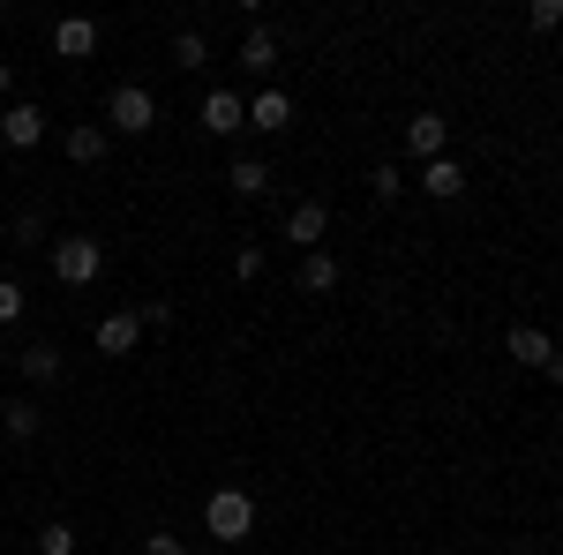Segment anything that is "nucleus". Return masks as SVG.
Segmentation results:
<instances>
[{
	"label": "nucleus",
	"mask_w": 563,
	"mask_h": 555,
	"mask_svg": "<svg viewBox=\"0 0 563 555\" xmlns=\"http://www.w3.org/2000/svg\"><path fill=\"white\" fill-rule=\"evenodd\" d=\"M174 60H180V68H203V60H211L203 31H180V38H174Z\"/></svg>",
	"instance_id": "21"
},
{
	"label": "nucleus",
	"mask_w": 563,
	"mask_h": 555,
	"mask_svg": "<svg viewBox=\"0 0 563 555\" xmlns=\"http://www.w3.org/2000/svg\"><path fill=\"white\" fill-rule=\"evenodd\" d=\"M294 286H301V293H331V286H339V256H331V248H308V256L294 263Z\"/></svg>",
	"instance_id": "11"
},
{
	"label": "nucleus",
	"mask_w": 563,
	"mask_h": 555,
	"mask_svg": "<svg viewBox=\"0 0 563 555\" xmlns=\"http://www.w3.org/2000/svg\"><path fill=\"white\" fill-rule=\"evenodd\" d=\"M203 525H211L218 548H241V541L256 533V496H249V488H211V503H203Z\"/></svg>",
	"instance_id": "1"
},
{
	"label": "nucleus",
	"mask_w": 563,
	"mask_h": 555,
	"mask_svg": "<svg viewBox=\"0 0 563 555\" xmlns=\"http://www.w3.org/2000/svg\"><path fill=\"white\" fill-rule=\"evenodd\" d=\"M38 428H45V413L31 406V398H8V406H0V435H15V443H31Z\"/></svg>",
	"instance_id": "14"
},
{
	"label": "nucleus",
	"mask_w": 563,
	"mask_h": 555,
	"mask_svg": "<svg viewBox=\"0 0 563 555\" xmlns=\"http://www.w3.org/2000/svg\"><path fill=\"white\" fill-rule=\"evenodd\" d=\"M135 345H143V315H135V308H113V315L98 323V353H113V360H129Z\"/></svg>",
	"instance_id": "6"
},
{
	"label": "nucleus",
	"mask_w": 563,
	"mask_h": 555,
	"mask_svg": "<svg viewBox=\"0 0 563 555\" xmlns=\"http://www.w3.org/2000/svg\"><path fill=\"white\" fill-rule=\"evenodd\" d=\"M368 188H376V203H398V196H406V173H398V166H376V173H368Z\"/></svg>",
	"instance_id": "22"
},
{
	"label": "nucleus",
	"mask_w": 563,
	"mask_h": 555,
	"mask_svg": "<svg viewBox=\"0 0 563 555\" xmlns=\"http://www.w3.org/2000/svg\"><path fill=\"white\" fill-rule=\"evenodd\" d=\"M511 360H526V368H541L549 384H563V353H556V338L549 331H533V323H511Z\"/></svg>",
	"instance_id": "4"
},
{
	"label": "nucleus",
	"mask_w": 563,
	"mask_h": 555,
	"mask_svg": "<svg viewBox=\"0 0 563 555\" xmlns=\"http://www.w3.org/2000/svg\"><path fill=\"white\" fill-rule=\"evenodd\" d=\"M0 143H8V151H38V143H45V106L8 98V113H0Z\"/></svg>",
	"instance_id": "5"
},
{
	"label": "nucleus",
	"mask_w": 563,
	"mask_h": 555,
	"mask_svg": "<svg viewBox=\"0 0 563 555\" xmlns=\"http://www.w3.org/2000/svg\"><path fill=\"white\" fill-rule=\"evenodd\" d=\"M443 143H451V129H443V113H413V121H406V158H421V166H435V158H443Z\"/></svg>",
	"instance_id": "7"
},
{
	"label": "nucleus",
	"mask_w": 563,
	"mask_h": 555,
	"mask_svg": "<svg viewBox=\"0 0 563 555\" xmlns=\"http://www.w3.org/2000/svg\"><path fill=\"white\" fill-rule=\"evenodd\" d=\"M225 180H233V196H241V203H256L263 188H271V166H263V158H233Z\"/></svg>",
	"instance_id": "15"
},
{
	"label": "nucleus",
	"mask_w": 563,
	"mask_h": 555,
	"mask_svg": "<svg viewBox=\"0 0 563 555\" xmlns=\"http://www.w3.org/2000/svg\"><path fill=\"white\" fill-rule=\"evenodd\" d=\"M188 555H225V548H188Z\"/></svg>",
	"instance_id": "28"
},
{
	"label": "nucleus",
	"mask_w": 563,
	"mask_h": 555,
	"mask_svg": "<svg viewBox=\"0 0 563 555\" xmlns=\"http://www.w3.org/2000/svg\"><path fill=\"white\" fill-rule=\"evenodd\" d=\"M106 121H113L121 135H151V129H158V98H151L143 84H113V98H106Z\"/></svg>",
	"instance_id": "3"
},
{
	"label": "nucleus",
	"mask_w": 563,
	"mask_h": 555,
	"mask_svg": "<svg viewBox=\"0 0 563 555\" xmlns=\"http://www.w3.org/2000/svg\"><path fill=\"white\" fill-rule=\"evenodd\" d=\"M8 90H15V68H8V60H0V98H8Z\"/></svg>",
	"instance_id": "27"
},
{
	"label": "nucleus",
	"mask_w": 563,
	"mask_h": 555,
	"mask_svg": "<svg viewBox=\"0 0 563 555\" xmlns=\"http://www.w3.org/2000/svg\"><path fill=\"white\" fill-rule=\"evenodd\" d=\"M233 278H241V286L263 278V248H233Z\"/></svg>",
	"instance_id": "24"
},
{
	"label": "nucleus",
	"mask_w": 563,
	"mask_h": 555,
	"mask_svg": "<svg viewBox=\"0 0 563 555\" xmlns=\"http://www.w3.org/2000/svg\"><path fill=\"white\" fill-rule=\"evenodd\" d=\"M15 368H23L31 384H60V368H68V360H60V345H31V353H23Z\"/></svg>",
	"instance_id": "17"
},
{
	"label": "nucleus",
	"mask_w": 563,
	"mask_h": 555,
	"mask_svg": "<svg viewBox=\"0 0 563 555\" xmlns=\"http://www.w3.org/2000/svg\"><path fill=\"white\" fill-rule=\"evenodd\" d=\"M53 53H60V60H90V53H98V23H90V15H60V23H53Z\"/></svg>",
	"instance_id": "9"
},
{
	"label": "nucleus",
	"mask_w": 563,
	"mask_h": 555,
	"mask_svg": "<svg viewBox=\"0 0 563 555\" xmlns=\"http://www.w3.org/2000/svg\"><path fill=\"white\" fill-rule=\"evenodd\" d=\"M323 233H331V211H323V203H316V196H308V203H294V211H286V241H294V248H323Z\"/></svg>",
	"instance_id": "8"
},
{
	"label": "nucleus",
	"mask_w": 563,
	"mask_h": 555,
	"mask_svg": "<svg viewBox=\"0 0 563 555\" xmlns=\"http://www.w3.org/2000/svg\"><path fill=\"white\" fill-rule=\"evenodd\" d=\"M526 31H533V38L563 31V0H533V8H526Z\"/></svg>",
	"instance_id": "20"
},
{
	"label": "nucleus",
	"mask_w": 563,
	"mask_h": 555,
	"mask_svg": "<svg viewBox=\"0 0 563 555\" xmlns=\"http://www.w3.org/2000/svg\"><path fill=\"white\" fill-rule=\"evenodd\" d=\"M15 323H23V286L0 278V331H15Z\"/></svg>",
	"instance_id": "23"
},
{
	"label": "nucleus",
	"mask_w": 563,
	"mask_h": 555,
	"mask_svg": "<svg viewBox=\"0 0 563 555\" xmlns=\"http://www.w3.org/2000/svg\"><path fill=\"white\" fill-rule=\"evenodd\" d=\"M143 555H188V548H180L174 533H151V541H143Z\"/></svg>",
	"instance_id": "26"
},
{
	"label": "nucleus",
	"mask_w": 563,
	"mask_h": 555,
	"mask_svg": "<svg viewBox=\"0 0 563 555\" xmlns=\"http://www.w3.org/2000/svg\"><path fill=\"white\" fill-rule=\"evenodd\" d=\"M68 158H76V166H98V158H106V129H68Z\"/></svg>",
	"instance_id": "19"
},
{
	"label": "nucleus",
	"mask_w": 563,
	"mask_h": 555,
	"mask_svg": "<svg viewBox=\"0 0 563 555\" xmlns=\"http://www.w3.org/2000/svg\"><path fill=\"white\" fill-rule=\"evenodd\" d=\"M241 68H249V76H271V68H278V38H271V31H249V38H241Z\"/></svg>",
	"instance_id": "16"
},
{
	"label": "nucleus",
	"mask_w": 563,
	"mask_h": 555,
	"mask_svg": "<svg viewBox=\"0 0 563 555\" xmlns=\"http://www.w3.org/2000/svg\"><path fill=\"white\" fill-rule=\"evenodd\" d=\"M421 196H435V203L466 196V166H459V158H435V166H421Z\"/></svg>",
	"instance_id": "13"
},
{
	"label": "nucleus",
	"mask_w": 563,
	"mask_h": 555,
	"mask_svg": "<svg viewBox=\"0 0 563 555\" xmlns=\"http://www.w3.org/2000/svg\"><path fill=\"white\" fill-rule=\"evenodd\" d=\"M286 121H294V98H286V90H256V98H249V129L278 135Z\"/></svg>",
	"instance_id": "12"
},
{
	"label": "nucleus",
	"mask_w": 563,
	"mask_h": 555,
	"mask_svg": "<svg viewBox=\"0 0 563 555\" xmlns=\"http://www.w3.org/2000/svg\"><path fill=\"white\" fill-rule=\"evenodd\" d=\"M135 315H143V331H166V323H174V308H166V300H143Z\"/></svg>",
	"instance_id": "25"
},
{
	"label": "nucleus",
	"mask_w": 563,
	"mask_h": 555,
	"mask_svg": "<svg viewBox=\"0 0 563 555\" xmlns=\"http://www.w3.org/2000/svg\"><path fill=\"white\" fill-rule=\"evenodd\" d=\"M203 129H211V135H241V129H249L241 90H211V98H203Z\"/></svg>",
	"instance_id": "10"
},
{
	"label": "nucleus",
	"mask_w": 563,
	"mask_h": 555,
	"mask_svg": "<svg viewBox=\"0 0 563 555\" xmlns=\"http://www.w3.org/2000/svg\"><path fill=\"white\" fill-rule=\"evenodd\" d=\"M45 263H53V278H60V286H90V278L106 270V248H98L90 233H60Z\"/></svg>",
	"instance_id": "2"
},
{
	"label": "nucleus",
	"mask_w": 563,
	"mask_h": 555,
	"mask_svg": "<svg viewBox=\"0 0 563 555\" xmlns=\"http://www.w3.org/2000/svg\"><path fill=\"white\" fill-rule=\"evenodd\" d=\"M38 555H84V541H76V525H68V518H53V525H38Z\"/></svg>",
	"instance_id": "18"
}]
</instances>
